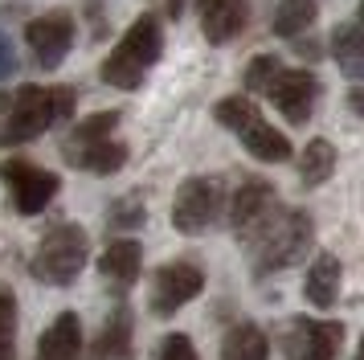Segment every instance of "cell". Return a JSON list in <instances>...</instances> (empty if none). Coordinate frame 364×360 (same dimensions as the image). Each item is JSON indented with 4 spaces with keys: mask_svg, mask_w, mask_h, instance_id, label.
Wrapping results in <instances>:
<instances>
[{
    "mask_svg": "<svg viewBox=\"0 0 364 360\" xmlns=\"http://www.w3.org/2000/svg\"><path fill=\"white\" fill-rule=\"evenodd\" d=\"M78 107L74 86H21L0 90V147L41 139L53 123H66Z\"/></svg>",
    "mask_w": 364,
    "mask_h": 360,
    "instance_id": "cell-1",
    "label": "cell"
},
{
    "mask_svg": "<svg viewBox=\"0 0 364 360\" xmlns=\"http://www.w3.org/2000/svg\"><path fill=\"white\" fill-rule=\"evenodd\" d=\"M164 53V25L156 13H144L132 21V29L119 37V46L111 49V58L102 62L99 78L115 90H139L148 70L160 62Z\"/></svg>",
    "mask_w": 364,
    "mask_h": 360,
    "instance_id": "cell-2",
    "label": "cell"
},
{
    "mask_svg": "<svg viewBox=\"0 0 364 360\" xmlns=\"http://www.w3.org/2000/svg\"><path fill=\"white\" fill-rule=\"evenodd\" d=\"M315 238V221L303 209H279L270 221H266L254 238H250V262H254V275H274V270H287L295 266L307 245Z\"/></svg>",
    "mask_w": 364,
    "mask_h": 360,
    "instance_id": "cell-3",
    "label": "cell"
},
{
    "mask_svg": "<svg viewBox=\"0 0 364 360\" xmlns=\"http://www.w3.org/2000/svg\"><path fill=\"white\" fill-rule=\"evenodd\" d=\"M86 258H90V238L78 221H58V226L37 242L33 258H29V275L46 287H70L82 275Z\"/></svg>",
    "mask_w": 364,
    "mask_h": 360,
    "instance_id": "cell-4",
    "label": "cell"
},
{
    "mask_svg": "<svg viewBox=\"0 0 364 360\" xmlns=\"http://www.w3.org/2000/svg\"><path fill=\"white\" fill-rule=\"evenodd\" d=\"M0 180H4L9 201H13V209L21 217H37L41 209H50V201L62 189L58 172H50V168H41L33 160H17V156L0 164Z\"/></svg>",
    "mask_w": 364,
    "mask_h": 360,
    "instance_id": "cell-5",
    "label": "cell"
},
{
    "mask_svg": "<svg viewBox=\"0 0 364 360\" xmlns=\"http://www.w3.org/2000/svg\"><path fill=\"white\" fill-rule=\"evenodd\" d=\"M225 209V189L217 176H188L176 189V201H172V226L176 233H205Z\"/></svg>",
    "mask_w": 364,
    "mask_h": 360,
    "instance_id": "cell-6",
    "label": "cell"
},
{
    "mask_svg": "<svg viewBox=\"0 0 364 360\" xmlns=\"http://www.w3.org/2000/svg\"><path fill=\"white\" fill-rule=\"evenodd\" d=\"M340 348H344V324H336V319L295 315L282 332V356L287 360H336Z\"/></svg>",
    "mask_w": 364,
    "mask_h": 360,
    "instance_id": "cell-7",
    "label": "cell"
},
{
    "mask_svg": "<svg viewBox=\"0 0 364 360\" xmlns=\"http://www.w3.org/2000/svg\"><path fill=\"white\" fill-rule=\"evenodd\" d=\"M200 291H205V270H200L197 262H188V258L164 262V266L151 275V311L168 319V315H176L184 303H193Z\"/></svg>",
    "mask_w": 364,
    "mask_h": 360,
    "instance_id": "cell-8",
    "label": "cell"
},
{
    "mask_svg": "<svg viewBox=\"0 0 364 360\" xmlns=\"http://www.w3.org/2000/svg\"><path fill=\"white\" fill-rule=\"evenodd\" d=\"M25 46L41 70H58L62 58L74 49V16L70 13H41L25 21Z\"/></svg>",
    "mask_w": 364,
    "mask_h": 360,
    "instance_id": "cell-9",
    "label": "cell"
},
{
    "mask_svg": "<svg viewBox=\"0 0 364 360\" xmlns=\"http://www.w3.org/2000/svg\"><path fill=\"white\" fill-rule=\"evenodd\" d=\"M266 98L282 111L287 123L303 127L311 119L315 102H319V78H315L311 70H287L282 65L279 74L270 78V86H266Z\"/></svg>",
    "mask_w": 364,
    "mask_h": 360,
    "instance_id": "cell-10",
    "label": "cell"
},
{
    "mask_svg": "<svg viewBox=\"0 0 364 360\" xmlns=\"http://www.w3.org/2000/svg\"><path fill=\"white\" fill-rule=\"evenodd\" d=\"M274 213H279L274 184H266V180H258V176L242 180V189L230 196V229L242 238V242H250Z\"/></svg>",
    "mask_w": 364,
    "mask_h": 360,
    "instance_id": "cell-11",
    "label": "cell"
},
{
    "mask_svg": "<svg viewBox=\"0 0 364 360\" xmlns=\"http://www.w3.org/2000/svg\"><path fill=\"white\" fill-rule=\"evenodd\" d=\"M197 21L209 46H230L250 21V0H197Z\"/></svg>",
    "mask_w": 364,
    "mask_h": 360,
    "instance_id": "cell-12",
    "label": "cell"
},
{
    "mask_svg": "<svg viewBox=\"0 0 364 360\" xmlns=\"http://www.w3.org/2000/svg\"><path fill=\"white\" fill-rule=\"evenodd\" d=\"M139 270H144V245L135 238H119L99 254V275L107 278L111 291H127L139 278Z\"/></svg>",
    "mask_w": 364,
    "mask_h": 360,
    "instance_id": "cell-13",
    "label": "cell"
},
{
    "mask_svg": "<svg viewBox=\"0 0 364 360\" xmlns=\"http://www.w3.org/2000/svg\"><path fill=\"white\" fill-rule=\"evenodd\" d=\"M82 356V319L62 311L37 340V360H78Z\"/></svg>",
    "mask_w": 364,
    "mask_h": 360,
    "instance_id": "cell-14",
    "label": "cell"
},
{
    "mask_svg": "<svg viewBox=\"0 0 364 360\" xmlns=\"http://www.w3.org/2000/svg\"><path fill=\"white\" fill-rule=\"evenodd\" d=\"M340 278H344V266L336 254L328 250H319L315 262L307 266V278H303V295H307V303L319 311H328L336 303V295H340Z\"/></svg>",
    "mask_w": 364,
    "mask_h": 360,
    "instance_id": "cell-15",
    "label": "cell"
},
{
    "mask_svg": "<svg viewBox=\"0 0 364 360\" xmlns=\"http://www.w3.org/2000/svg\"><path fill=\"white\" fill-rule=\"evenodd\" d=\"M135 319H132V307L127 303H119L111 315H107V324H102L99 340H95V360H132L135 356Z\"/></svg>",
    "mask_w": 364,
    "mask_h": 360,
    "instance_id": "cell-16",
    "label": "cell"
},
{
    "mask_svg": "<svg viewBox=\"0 0 364 360\" xmlns=\"http://www.w3.org/2000/svg\"><path fill=\"white\" fill-rule=\"evenodd\" d=\"M237 139H242V147H246L254 160H262V164L291 160V139H287L279 127H270L262 115H258V119H250L246 127L237 131Z\"/></svg>",
    "mask_w": 364,
    "mask_h": 360,
    "instance_id": "cell-17",
    "label": "cell"
},
{
    "mask_svg": "<svg viewBox=\"0 0 364 360\" xmlns=\"http://www.w3.org/2000/svg\"><path fill=\"white\" fill-rule=\"evenodd\" d=\"M127 144L123 139H115V135H107V139H99V144L82 147V152H74V156H66L70 168H82V172H90V176H115L119 168L127 164Z\"/></svg>",
    "mask_w": 364,
    "mask_h": 360,
    "instance_id": "cell-18",
    "label": "cell"
},
{
    "mask_svg": "<svg viewBox=\"0 0 364 360\" xmlns=\"http://www.w3.org/2000/svg\"><path fill=\"white\" fill-rule=\"evenodd\" d=\"M270 356V340H266V332L258 324H233L225 332V340H221V360H266Z\"/></svg>",
    "mask_w": 364,
    "mask_h": 360,
    "instance_id": "cell-19",
    "label": "cell"
},
{
    "mask_svg": "<svg viewBox=\"0 0 364 360\" xmlns=\"http://www.w3.org/2000/svg\"><path fill=\"white\" fill-rule=\"evenodd\" d=\"M331 62L340 65L344 78H364V25H336Z\"/></svg>",
    "mask_w": 364,
    "mask_h": 360,
    "instance_id": "cell-20",
    "label": "cell"
},
{
    "mask_svg": "<svg viewBox=\"0 0 364 360\" xmlns=\"http://www.w3.org/2000/svg\"><path fill=\"white\" fill-rule=\"evenodd\" d=\"M331 172H336V147L328 139H311V144L303 147V156H299V180H303V189L328 184Z\"/></svg>",
    "mask_w": 364,
    "mask_h": 360,
    "instance_id": "cell-21",
    "label": "cell"
},
{
    "mask_svg": "<svg viewBox=\"0 0 364 360\" xmlns=\"http://www.w3.org/2000/svg\"><path fill=\"white\" fill-rule=\"evenodd\" d=\"M115 127H119V111H99V115H90V119H82V123H74L70 135L62 139V156H74V152H82V147L115 135Z\"/></svg>",
    "mask_w": 364,
    "mask_h": 360,
    "instance_id": "cell-22",
    "label": "cell"
},
{
    "mask_svg": "<svg viewBox=\"0 0 364 360\" xmlns=\"http://www.w3.org/2000/svg\"><path fill=\"white\" fill-rule=\"evenodd\" d=\"M315 16H319V4L315 0H282L279 9H274V25L270 29L279 33V37H291L295 41L299 33H307L315 25Z\"/></svg>",
    "mask_w": 364,
    "mask_h": 360,
    "instance_id": "cell-23",
    "label": "cell"
},
{
    "mask_svg": "<svg viewBox=\"0 0 364 360\" xmlns=\"http://www.w3.org/2000/svg\"><path fill=\"white\" fill-rule=\"evenodd\" d=\"M258 115H262V111H258V102H254L250 95H230V98H221V102L213 107V119L225 131H233V135L246 127L250 119H258Z\"/></svg>",
    "mask_w": 364,
    "mask_h": 360,
    "instance_id": "cell-24",
    "label": "cell"
},
{
    "mask_svg": "<svg viewBox=\"0 0 364 360\" xmlns=\"http://www.w3.org/2000/svg\"><path fill=\"white\" fill-rule=\"evenodd\" d=\"M17 356V295L0 282V360Z\"/></svg>",
    "mask_w": 364,
    "mask_h": 360,
    "instance_id": "cell-25",
    "label": "cell"
},
{
    "mask_svg": "<svg viewBox=\"0 0 364 360\" xmlns=\"http://www.w3.org/2000/svg\"><path fill=\"white\" fill-rule=\"evenodd\" d=\"M144 221H148V209H144L139 196H119L115 205L107 209V226L111 229H139Z\"/></svg>",
    "mask_w": 364,
    "mask_h": 360,
    "instance_id": "cell-26",
    "label": "cell"
},
{
    "mask_svg": "<svg viewBox=\"0 0 364 360\" xmlns=\"http://www.w3.org/2000/svg\"><path fill=\"white\" fill-rule=\"evenodd\" d=\"M279 70H282V62L274 53H258V58L246 65V90L250 95H266V86H270V78H274Z\"/></svg>",
    "mask_w": 364,
    "mask_h": 360,
    "instance_id": "cell-27",
    "label": "cell"
},
{
    "mask_svg": "<svg viewBox=\"0 0 364 360\" xmlns=\"http://www.w3.org/2000/svg\"><path fill=\"white\" fill-rule=\"evenodd\" d=\"M156 360H200V356H197V348H193V340H188L184 332H168L164 340H160Z\"/></svg>",
    "mask_w": 364,
    "mask_h": 360,
    "instance_id": "cell-28",
    "label": "cell"
},
{
    "mask_svg": "<svg viewBox=\"0 0 364 360\" xmlns=\"http://www.w3.org/2000/svg\"><path fill=\"white\" fill-rule=\"evenodd\" d=\"M17 74V49H13V37L0 29V82H9Z\"/></svg>",
    "mask_w": 364,
    "mask_h": 360,
    "instance_id": "cell-29",
    "label": "cell"
},
{
    "mask_svg": "<svg viewBox=\"0 0 364 360\" xmlns=\"http://www.w3.org/2000/svg\"><path fill=\"white\" fill-rule=\"evenodd\" d=\"M348 107H352V115L364 119V86H352V90H348Z\"/></svg>",
    "mask_w": 364,
    "mask_h": 360,
    "instance_id": "cell-30",
    "label": "cell"
},
{
    "mask_svg": "<svg viewBox=\"0 0 364 360\" xmlns=\"http://www.w3.org/2000/svg\"><path fill=\"white\" fill-rule=\"evenodd\" d=\"M164 9H168V16H181V9H184V0H164Z\"/></svg>",
    "mask_w": 364,
    "mask_h": 360,
    "instance_id": "cell-31",
    "label": "cell"
},
{
    "mask_svg": "<svg viewBox=\"0 0 364 360\" xmlns=\"http://www.w3.org/2000/svg\"><path fill=\"white\" fill-rule=\"evenodd\" d=\"M356 360H364V336H360V348H356Z\"/></svg>",
    "mask_w": 364,
    "mask_h": 360,
    "instance_id": "cell-32",
    "label": "cell"
},
{
    "mask_svg": "<svg viewBox=\"0 0 364 360\" xmlns=\"http://www.w3.org/2000/svg\"><path fill=\"white\" fill-rule=\"evenodd\" d=\"M360 25H364V0H360Z\"/></svg>",
    "mask_w": 364,
    "mask_h": 360,
    "instance_id": "cell-33",
    "label": "cell"
}]
</instances>
